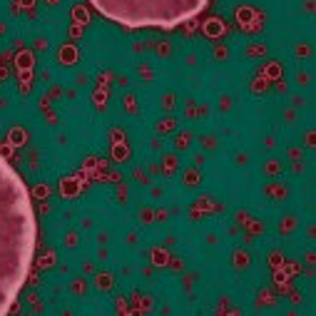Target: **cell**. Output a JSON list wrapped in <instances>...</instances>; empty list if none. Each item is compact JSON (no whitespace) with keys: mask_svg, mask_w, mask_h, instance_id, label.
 <instances>
[{"mask_svg":"<svg viewBox=\"0 0 316 316\" xmlns=\"http://www.w3.org/2000/svg\"><path fill=\"white\" fill-rule=\"evenodd\" d=\"M37 224L25 182L0 154V316L25 287L35 257Z\"/></svg>","mask_w":316,"mask_h":316,"instance_id":"obj_1","label":"cell"},{"mask_svg":"<svg viewBox=\"0 0 316 316\" xmlns=\"http://www.w3.org/2000/svg\"><path fill=\"white\" fill-rule=\"evenodd\" d=\"M107 20L125 28H177L209 5V0H90Z\"/></svg>","mask_w":316,"mask_h":316,"instance_id":"obj_2","label":"cell"},{"mask_svg":"<svg viewBox=\"0 0 316 316\" xmlns=\"http://www.w3.org/2000/svg\"><path fill=\"white\" fill-rule=\"evenodd\" d=\"M58 60L62 65H72V62L77 60V50H75L72 45H62L58 50Z\"/></svg>","mask_w":316,"mask_h":316,"instance_id":"obj_3","label":"cell"},{"mask_svg":"<svg viewBox=\"0 0 316 316\" xmlns=\"http://www.w3.org/2000/svg\"><path fill=\"white\" fill-rule=\"evenodd\" d=\"M204 32H207L209 37H219V35L224 32V25H222V20H217V18L207 20V23H204Z\"/></svg>","mask_w":316,"mask_h":316,"instance_id":"obj_4","label":"cell"},{"mask_svg":"<svg viewBox=\"0 0 316 316\" xmlns=\"http://www.w3.org/2000/svg\"><path fill=\"white\" fill-rule=\"evenodd\" d=\"M25 140H28L25 130H20V127H13V130H10V144H13V147H18V144H25Z\"/></svg>","mask_w":316,"mask_h":316,"instance_id":"obj_5","label":"cell"},{"mask_svg":"<svg viewBox=\"0 0 316 316\" xmlns=\"http://www.w3.org/2000/svg\"><path fill=\"white\" fill-rule=\"evenodd\" d=\"M18 67H20V70H23V67L30 70V67H32V55H30V53H20V55H18Z\"/></svg>","mask_w":316,"mask_h":316,"instance_id":"obj_6","label":"cell"},{"mask_svg":"<svg viewBox=\"0 0 316 316\" xmlns=\"http://www.w3.org/2000/svg\"><path fill=\"white\" fill-rule=\"evenodd\" d=\"M60 192H62V194H75L77 187H75V184H65V187H60Z\"/></svg>","mask_w":316,"mask_h":316,"instance_id":"obj_7","label":"cell"}]
</instances>
